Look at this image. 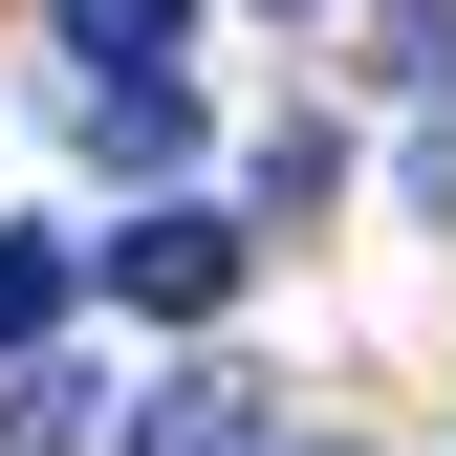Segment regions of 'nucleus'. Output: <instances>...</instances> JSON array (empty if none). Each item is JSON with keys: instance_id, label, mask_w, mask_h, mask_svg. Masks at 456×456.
Here are the masks:
<instances>
[{"instance_id": "nucleus-1", "label": "nucleus", "mask_w": 456, "mask_h": 456, "mask_svg": "<svg viewBox=\"0 0 456 456\" xmlns=\"http://www.w3.org/2000/svg\"><path fill=\"white\" fill-rule=\"evenodd\" d=\"M240 261H261L240 217H131V240H109V282H131L152 326H217V305H240Z\"/></svg>"}, {"instance_id": "nucleus-2", "label": "nucleus", "mask_w": 456, "mask_h": 456, "mask_svg": "<svg viewBox=\"0 0 456 456\" xmlns=\"http://www.w3.org/2000/svg\"><path fill=\"white\" fill-rule=\"evenodd\" d=\"M131 456H305V435H282L240 370H196V391H152V435H131Z\"/></svg>"}, {"instance_id": "nucleus-3", "label": "nucleus", "mask_w": 456, "mask_h": 456, "mask_svg": "<svg viewBox=\"0 0 456 456\" xmlns=\"http://www.w3.org/2000/svg\"><path fill=\"white\" fill-rule=\"evenodd\" d=\"M66 44H87V87H175L196 0H66Z\"/></svg>"}, {"instance_id": "nucleus-4", "label": "nucleus", "mask_w": 456, "mask_h": 456, "mask_svg": "<svg viewBox=\"0 0 456 456\" xmlns=\"http://www.w3.org/2000/svg\"><path fill=\"white\" fill-rule=\"evenodd\" d=\"M66 282H87L66 240H0V370H22V348H44V326H66Z\"/></svg>"}, {"instance_id": "nucleus-5", "label": "nucleus", "mask_w": 456, "mask_h": 456, "mask_svg": "<svg viewBox=\"0 0 456 456\" xmlns=\"http://www.w3.org/2000/svg\"><path fill=\"white\" fill-rule=\"evenodd\" d=\"M87 131L131 152V175H175V152H196V87H87Z\"/></svg>"}, {"instance_id": "nucleus-6", "label": "nucleus", "mask_w": 456, "mask_h": 456, "mask_svg": "<svg viewBox=\"0 0 456 456\" xmlns=\"http://www.w3.org/2000/svg\"><path fill=\"white\" fill-rule=\"evenodd\" d=\"M87 435V370H0V456H66Z\"/></svg>"}, {"instance_id": "nucleus-7", "label": "nucleus", "mask_w": 456, "mask_h": 456, "mask_svg": "<svg viewBox=\"0 0 456 456\" xmlns=\"http://www.w3.org/2000/svg\"><path fill=\"white\" fill-rule=\"evenodd\" d=\"M282 22H305V0H282Z\"/></svg>"}]
</instances>
